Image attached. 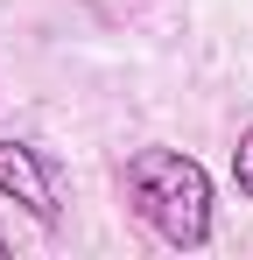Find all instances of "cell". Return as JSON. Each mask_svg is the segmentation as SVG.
<instances>
[{
	"label": "cell",
	"mask_w": 253,
	"mask_h": 260,
	"mask_svg": "<svg viewBox=\"0 0 253 260\" xmlns=\"http://www.w3.org/2000/svg\"><path fill=\"white\" fill-rule=\"evenodd\" d=\"M126 204L176 253H204L211 246V169L197 155H183V148H134L126 155Z\"/></svg>",
	"instance_id": "cell-1"
},
{
	"label": "cell",
	"mask_w": 253,
	"mask_h": 260,
	"mask_svg": "<svg viewBox=\"0 0 253 260\" xmlns=\"http://www.w3.org/2000/svg\"><path fill=\"white\" fill-rule=\"evenodd\" d=\"M0 197H14L42 232H56V218H64L56 176H49V162H42V148L36 141H14V134H0Z\"/></svg>",
	"instance_id": "cell-2"
},
{
	"label": "cell",
	"mask_w": 253,
	"mask_h": 260,
	"mask_svg": "<svg viewBox=\"0 0 253 260\" xmlns=\"http://www.w3.org/2000/svg\"><path fill=\"white\" fill-rule=\"evenodd\" d=\"M232 183H239V197L253 204V127L239 134V148H232Z\"/></svg>",
	"instance_id": "cell-3"
},
{
	"label": "cell",
	"mask_w": 253,
	"mask_h": 260,
	"mask_svg": "<svg viewBox=\"0 0 253 260\" xmlns=\"http://www.w3.org/2000/svg\"><path fill=\"white\" fill-rule=\"evenodd\" d=\"M0 260H7V232H0Z\"/></svg>",
	"instance_id": "cell-4"
}]
</instances>
